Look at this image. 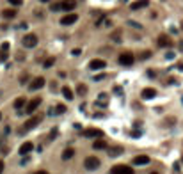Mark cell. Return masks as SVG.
<instances>
[{
	"mask_svg": "<svg viewBox=\"0 0 183 174\" xmlns=\"http://www.w3.org/2000/svg\"><path fill=\"white\" fill-rule=\"evenodd\" d=\"M110 174H135V171H133V167H130V165H114L110 169Z\"/></svg>",
	"mask_w": 183,
	"mask_h": 174,
	"instance_id": "1",
	"label": "cell"
},
{
	"mask_svg": "<svg viewBox=\"0 0 183 174\" xmlns=\"http://www.w3.org/2000/svg\"><path fill=\"white\" fill-rule=\"evenodd\" d=\"M119 64L121 66H132L133 62H135V57H133V53L132 51H123L121 55H119Z\"/></svg>",
	"mask_w": 183,
	"mask_h": 174,
	"instance_id": "2",
	"label": "cell"
},
{
	"mask_svg": "<svg viewBox=\"0 0 183 174\" xmlns=\"http://www.w3.org/2000/svg\"><path fill=\"white\" fill-rule=\"evenodd\" d=\"M21 43H23L25 48H36V46H38V36H36V34H27Z\"/></svg>",
	"mask_w": 183,
	"mask_h": 174,
	"instance_id": "3",
	"label": "cell"
},
{
	"mask_svg": "<svg viewBox=\"0 0 183 174\" xmlns=\"http://www.w3.org/2000/svg\"><path fill=\"white\" fill-rule=\"evenodd\" d=\"M84 167H85L87 171H94V169L100 167V160H98L96 156H87L85 162H84Z\"/></svg>",
	"mask_w": 183,
	"mask_h": 174,
	"instance_id": "4",
	"label": "cell"
},
{
	"mask_svg": "<svg viewBox=\"0 0 183 174\" xmlns=\"http://www.w3.org/2000/svg\"><path fill=\"white\" fill-rule=\"evenodd\" d=\"M39 105H41V98H34V100H30V101L25 105V114H34L36 110H38Z\"/></svg>",
	"mask_w": 183,
	"mask_h": 174,
	"instance_id": "5",
	"label": "cell"
},
{
	"mask_svg": "<svg viewBox=\"0 0 183 174\" xmlns=\"http://www.w3.org/2000/svg\"><path fill=\"white\" fill-rule=\"evenodd\" d=\"M45 83H46V80H45L43 76H38V78H34V80L29 83V89H30V91H38L41 87H45Z\"/></svg>",
	"mask_w": 183,
	"mask_h": 174,
	"instance_id": "6",
	"label": "cell"
},
{
	"mask_svg": "<svg viewBox=\"0 0 183 174\" xmlns=\"http://www.w3.org/2000/svg\"><path fill=\"white\" fill-rule=\"evenodd\" d=\"M103 68H107V62L102 61V59H92L89 62V69H92V71H98V69H103Z\"/></svg>",
	"mask_w": 183,
	"mask_h": 174,
	"instance_id": "7",
	"label": "cell"
},
{
	"mask_svg": "<svg viewBox=\"0 0 183 174\" xmlns=\"http://www.w3.org/2000/svg\"><path fill=\"white\" fill-rule=\"evenodd\" d=\"M43 119L41 115H34V117H30L27 123H25V126H23V130L25 132H29V130H32V128H36V124H39V121Z\"/></svg>",
	"mask_w": 183,
	"mask_h": 174,
	"instance_id": "8",
	"label": "cell"
},
{
	"mask_svg": "<svg viewBox=\"0 0 183 174\" xmlns=\"http://www.w3.org/2000/svg\"><path fill=\"white\" fill-rule=\"evenodd\" d=\"M82 137H103V132L102 130H98V128H87V130H84L82 132Z\"/></svg>",
	"mask_w": 183,
	"mask_h": 174,
	"instance_id": "9",
	"label": "cell"
},
{
	"mask_svg": "<svg viewBox=\"0 0 183 174\" xmlns=\"http://www.w3.org/2000/svg\"><path fill=\"white\" fill-rule=\"evenodd\" d=\"M77 20H78V16L75 12H70V14H66V16L61 18V25H73Z\"/></svg>",
	"mask_w": 183,
	"mask_h": 174,
	"instance_id": "10",
	"label": "cell"
},
{
	"mask_svg": "<svg viewBox=\"0 0 183 174\" xmlns=\"http://www.w3.org/2000/svg\"><path fill=\"white\" fill-rule=\"evenodd\" d=\"M141 96H142V100H153V98L156 96V91H155L153 87H146V89H142Z\"/></svg>",
	"mask_w": 183,
	"mask_h": 174,
	"instance_id": "11",
	"label": "cell"
},
{
	"mask_svg": "<svg viewBox=\"0 0 183 174\" xmlns=\"http://www.w3.org/2000/svg\"><path fill=\"white\" fill-rule=\"evenodd\" d=\"M75 7H77V0H62L61 2L62 11H73Z\"/></svg>",
	"mask_w": 183,
	"mask_h": 174,
	"instance_id": "12",
	"label": "cell"
},
{
	"mask_svg": "<svg viewBox=\"0 0 183 174\" xmlns=\"http://www.w3.org/2000/svg\"><path fill=\"white\" fill-rule=\"evenodd\" d=\"M148 5H149V0H137V2H133L132 5H130V9L139 11V9H142V7H148Z\"/></svg>",
	"mask_w": 183,
	"mask_h": 174,
	"instance_id": "13",
	"label": "cell"
},
{
	"mask_svg": "<svg viewBox=\"0 0 183 174\" xmlns=\"http://www.w3.org/2000/svg\"><path fill=\"white\" fill-rule=\"evenodd\" d=\"M133 164H135V165H146V164H149V156H146V154H139V156H135V158H133Z\"/></svg>",
	"mask_w": 183,
	"mask_h": 174,
	"instance_id": "14",
	"label": "cell"
},
{
	"mask_svg": "<svg viewBox=\"0 0 183 174\" xmlns=\"http://www.w3.org/2000/svg\"><path fill=\"white\" fill-rule=\"evenodd\" d=\"M32 149H34V144H32V142H23V144L20 146V154H23V156H25L27 153H30Z\"/></svg>",
	"mask_w": 183,
	"mask_h": 174,
	"instance_id": "15",
	"label": "cell"
},
{
	"mask_svg": "<svg viewBox=\"0 0 183 174\" xmlns=\"http://www.w3.org/2000/svg\"><path fill=\"white\" fill-rule=\"evenodd\" d=\"M107 147H109V146H107V142L103 140L102 137H100L98 140H94V142H92V149H107Z\"/></svg>",
	"mask_w": 183,
	"mask_h": 174,
	"instance_id": "16",
	"label": "cell"
},
{
	"mask_svg": "<svg viewBox=\"0 0 183 174\" xmlns=\"http://www.w3.org/2000/svg\"><path fill=\"white\" fill-rule=\"evenodd\" d=\"M171 44H173V41H171V39H169L167 36H160V37H158V46H160V48L171 46Z\"/></svg>",
	"mask_w": 183,
	"mask_h": 174,
	"instance_id": "17",
	"label": "cell"
},
{
	"mask_svg": "<svg viewBox=\"0 0 183 174\" xmlns=\"http://www.w3.org/2000/svg\"><path fill=\"white\" fill-rule=\"evenodd\" d=\"M62 96H64V98H66L68 101H71L73 98H75V94H73V91L70 89V87H68V85H64V87H62Z\"/></svg>",
	"mask_w": 183,
	"mask_h": 174,
	"instance_id": "18",
	"label": "cell"
},
{
	"mask_svg": "<svg viewBox=\"0 0 183 174\" xmlns=\"http://www.w3.org/2000/svg\"><path fill=\"white\" fill-rule=\"evenodd\" d=\"M2 16H4L5 20H13V18L16 16V11L14 9H4L2 11Z\"/></svg>",
	"mask_w": 183,
	"mask_h": 174,
	"instance_id": "19",
	"label": "cell"
},
{
	"mask_svg": "<svg viewBox=\"0 0 183 174\" xmlns=\"http://www.w3.org/2000/svg\"><path fill=\"white\" fill-rule=\"evenodd\" d=\"M73 154H75V149L66 147V149L62 151V160H70V158H73Z\"/></svg>",
	"mask_w": 183,
	"mask_h": 174,
	"instance_id": "20",
	"label": "cell"
},
{
	"mask_svg": "<svg viewBox=\"0 0 183 174\" xmlns=\"http://www.w3.org/2000/svg\"><path fill=\"white\" fill-rule=\"evenodd\" d=\"M25 103H27V101H25V98H16L13 105H14V108H16V110H20V108L25 107Z\"/></svg>",
	"mask_w": 183,
	"mask_h": 174,
	"instance_id": "21",
	"label": "cell"
},
{
	"mask_svg": "<svg viewBox=\"0 0 183 174\" xmlns=\"http://www.w3.org/2000/svg\"><path fill=\"white\" fill-rule=\"evenodd\" d=\"M107 100H109V96H107L105 92H102L100 98H98V101H96V105H98V107H105V105H107Z\"/></svg>",
	"mask_w": 183,
	"mask_h": 174,
	"instance_id": "22",
	"label": "cell"
},
{
	"mask_svg": "<svg viewBox=\"0 0 183 174\" xmlns=\"http://www.w3.org/2000/svg\"><path fill=\"white\" fill-rule=\"evenodd\" d=\"M107 149H109V151H110V156H119V154L123 153V147L121 146H117V147H107Z\"/></svg>",
	"mask_w": 183,
	"mask_h": 174,
	"instance_id": "23",
	"label": "cell"
},
{
	"mask_svg": "<svg viewBox=\"0 0 183 174\" xmlns=\"http://www.w3.org/2000/svg\"><path fill=\"white\" fill-rule=\"evenodd\" d=\"M53 64H55V57H48V59L45 61V64H43V68H45V69H48V68H52Z\"/></svg>",
	"mask_w": 183,
	"mask_h": 174,
	"instance_id": "24",
	"label": "cell"
},
{
	"mask_svg": "<svg viewBox=\"0 0 183 174\" xmlns=\"http://www.w3.org/2000/svg\"><path fill=\"white\" fill-rule=\"evenodd\" d=\"M66 112V107H64V105H57V107H55V114H64Z\"/></svg>",
	"mask_w": 183,
	"mask_h": 174,
	"instance_id": "25",
	"label": "cell"
},
{
	"mask_svg": "<svg viewBox=\"0 0 183 174\" xmlns=\"http://www.w3.org/2000/svg\"><path fill=\"white\" fill-rule=\"evenodd\" d=\"M77 91H78V94H85V92H87V87H85V85H82V83H78Z\"/></svg>",
	"mask_w": 183,
	"mask_h": 174,
	"instance_id": "26",
	"label": "cell"
},
{
	"mask_svg": "<svg viewBox=\"0 0 183 174\" xmlns=\"http://www.w3.org/2000/svg\"><path fill=\"white\" fill-rule=\"evenodd\" d=\"M7 57H9V55H7L4 50L0 51V62H5V61H7Z\"/></svg>",
	"mask_w": 183,
	"mask_h": 174,
	"instance_id": "27",
	"label": "cell"
},
{
	"mask_svg": "<svg viewBox=\"0 0 183 174\" xmlns=\"http://www.w3.org/2000/svg\"><path fill=\"white\" fill-rule=\"evenodd\" d=\"M50 11H61V2H57V4H52Z\"/></svg>",
	"mask_w": 183,
	"mask_h": 174,
	"instance_id": "28",
	"label": "cell"
},
{
	"mask_svg": "<svg viewBox=\"0 0 183 174\" xmlns=\"http://www.w3.org/2000/svg\"><path fill=\"white\" fill-rule=\"evenodd\" d=\"M21 2H23V0H9L11 5H21Z\"/></svg>",
	"mask_w": 183,
	"mask_h": 174,
	"instance_id": "29",
	"label": "cell"
},
{
	"mask_svg": "<svg viewBox=\"0 0 183 174\" xmlns=\"http://www.w3.org/2000/svg\"><path fill=\"white\" fill-rule=\"evenodd\" d=\"M149 57H151V51H144L141 55V59H149Z\"/></svg>",
	"mask_w": 183,
	"mask_h": 174,
	"instance_id": "30",
	"label": "cell"
},
{
	"mask_svg": "<svg viewBox=\"0 0 183 174\" xmlns=\"http://www.w3.org/2000/svg\"><path fill=\"white\" fill-rule=\"evenodd\" d=\"M174 57H176V53H173V51L165 53V59H169V61H171V59H174Z\"/></svg>",
	"mask_w": 183,
	"mask_h": 174,
	"instance_id": "31",
	"label": "cell"
},
{
	"mask_svg": "<svg viewBox=\"0 0 183 174\" xmlns=\"http://www.w3.org/2000/svg\"><path fill=\"white\" fill-rule=\"evenodd\" d=\"M71 53L75 55V57H77V55H80V53H82V50H80V48H75V50H73Z\"/></svg>",
	"mask_w": 183,
	"mask_h": 174,
	"instance_id": "32",
	"label": "cell"
},
{
	"mask_svg": "<svg viewBox=\"0 0 183 174\" xmlns=\"http://www.w3.org/2000/svg\"><path fill=\"white\" fill-rule=\"evenodd\" d=\"M2 50H4V51L9 50V43H2Z\"/></svg>",
	"mask_w": 183,
	"mask_h": 174,
	"instance_id": "33",
	"label": "cell"
},
{
	"mask_svg": "<svg viewBox=\"0 0 183 174\" xmlns=\"http://www.w3.org/2000/svg\"><path fill=\"white\" fill-rule=\"evenodd\" d=\"M27 78H29V75H23V76H21V78H20V80H21L20 83H25V82H27Z\"/></svg>",
	"mask_w": 183,
	"mask_h": 174,
	"instance_id": "34",
	"label": "cell"
},
{
	"mask_svg": "<svg viewBox=\"0 0 183 174\" xmlns=\"http://www.w3.org/2000/svg\"><path fill=\"white\" fill-rule=\"evenodd\" d=\"M2 171H4V162L0 160V174H2Z\"/></svg>",
	"mask_w": 183,
	"mask_h": 174,
	"instance_id": "35",
	"label": "cell"
},
{
	"mask_svg": "<svg viewBox=\"0 0 183 174\" xmlns=\"http://www.w3.org/2000/svg\"><path fill=\"white\" fill-rule=\"evenodd\" d=\"M176 69H180V71H183V64H178V66H176Z\"/></svg>",
	"mask_w": 183,
	"mask_h": 174,
	"instance_id": "36",
	"label": "cell"
},
{
	"mask_svg": "<svg viewBox=\"0 0 183 174\" xmlns=\"http://www.w3.org/2000/svg\"><path fill=\"white\" fill-rule=\"evenodd\" d=\"M34 174H50V172H46V171H38V172H34Z\"/></svg>",
	"mask_w": 183,
	"mask_h": 174,
	"instance_id": "37",
	"label": "cell"
},
{
	"mask_svg": "<svg viewBox=\"0 0 183 174\" xmlns=\"http://www.w3.org/2000/svg\"><path fill=\"white\" fill-rule=\"evenodd\" d=\"M39 2H45V4H46V2H50V0H39Z\"/></svg>",
	"mask_w": 183,
	"mask_h": 174,
	"instance_id": "38",
	"label": "cell"
},
{
	"mask_svg": "<svg viewBox=\"0 0 183 174\" xmlns=\"http://www.w3.org/2000/svg\"><path fill=\"white\" fill-rule=\"evenodd\" d=\"M151 174H158V172H151Z\"/></svg>",
	"mask_w": 183,
	"mask_h": 174,
	"instance_id": "39",
	"label": "cell"
},
{
	"mask_svg": "<svg viewBox=\"0 0 183 174\" xmlns=\"http://www.w3.org/2000/svg\"><path fill=\"white\" fill-rule=\"evenodd\" d=\"M181 162H183V156H181Z\"/></svg>",
	"mask_w": 183,
	"mask_h": 174,
	"instance_id": "40",
	"label": "cell"
}]
</instances>
